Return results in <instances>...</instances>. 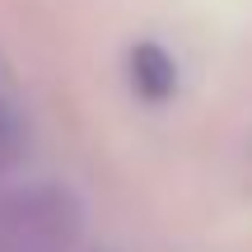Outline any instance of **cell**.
<instances>
[{
    "instance_id": "obj_1",
    "label": "cell",
    "mask_w": 252,
    "mask_h": 252,
    "mask_svg": "<svg viewBox=\"0 0 252 252\" xmlns=\"http://www.w3.org/2000/svg\"><path fill=\"white\" fill-rule=\"evenodd\" d=\"M5 238L9 252H70L80 238V206L61 187H37L9 206Z\"/></svg>"
},
{
    "instance_id": "obj_2",
    "label": "cell",
    "mask_w": 252,
    "mask_h": 252,
    "mask_svg": "<svg viewBox=\"0 0 252 252\" xmlns=\"http://www.w3.org/2000/svg\"><path fill=\"white\" fill-rule=\"evenodd\" d=\"M131 84H135V94H140L145 103H163L178 89V65H173V56L163 52V47H154V42H140L131 52Z\"/></svg>"
}]
</instances>
